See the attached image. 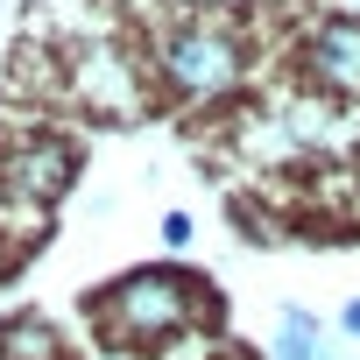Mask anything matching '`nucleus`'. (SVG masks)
Masks as SVG:
<instances>
[{"label":"nucleus","mask_w":360,"mask_h":360,"mask_svg":"<svg viewBox=\"0 0 360 360\" xmlns=\"http://www.w3.org/2000/svg\"><path fill=\"white\" fill-rule=\"evenodd\" d=\"M0 360H64V339L50 332V318L22 311V318L0 325Z\"/></svg>","instance_id":"5"},{"label":"nucleus","mask_w":360,"mask_h":360,"mask_svg":"<svg viewBox=\"0 0 360 360\" xmlns=\"http://www.w3.org/2000/svg\"><path fill=\"white\" fill-rule=\"evenodd\" d=\"M191 318H198V290L184 283V269H134V276H120L113 290L92 297V325H99L113 346L176 339Z\"/></svg>","instance_id":"2"},{"label":"nucleus","mask_w":360,"mask_h":360,"mask_svg":"<svg viewBox=\"0 0 360 360\" xmlns=\"http://www.w3.org/2000/svg\"><path fill=\"white\" fill-rule=\"evenodd\" d=\"M276 360H325V339H318L311 311L283 304V318H276Z\"/></svg>","instance_id":"6"},{"label":"nucleus","mask_w":360,"mask_h":360,"mask_svg":"<svg viewBox=\"0 0 360 360\" xmlns=\"http://www.w3.org/2000/svg\"><path fill=\"white\" fill-rule=\"evenodd\" d=\"M162 240L184 248V240H191V212H169V219H162Z\"/></svg>","instance_id":"7"},{"label":"nucleus","mask_w":360,"mask_h":360,"mask_svg":"<svg viewBox=\"0 0 360 360\" xmlns=\"http://www.w3.org/2000/svg\"><path fill=\"white\" fill-rule=\"evenodd\" d=\"M339 325H346V332H353V339H360V297H353V304H346V311H339Z\"/></svg>","instance_id":"8"},{"label":"nucleus","mask_w":360,"mask_h":360,"mask_svg":"<svg viewBox=\"0 0 360 360\" xmlns=\"http://www.w3.org/2000/svg\"><path fill=\"white\" fill-rule=\"evenodd\" d=\"M304 78L339 99H360V22L353 15H332L304 36Z\"/></svg>","instance_id":"3"},{"label":"nucleus","mask_w":360,"mask_h":360,"mask_svg":"<svg viewBox=\"0 0 360 360\" xmlns=\"http://www.w3.org/2000/svg\"><path fill=\"white\" fill-rule=\"evenodd\" d=\"M8 191L15 198H36V205H50L64 184H71V148L64 141H22L15 155H8Z\"/></svg>","instance_id":"4"},{"label":"nucleus","mask_w":360,"mask_h":360,"mask_svg":"<svg viewBox=\"0 0 360 360\" xmlns=\"http://www.w3.org/2000/svg\"><path fill=\"white\" fill-rule=\"evenodd\" d=\"M148 64H155V78H162L169 99H191V106H198V99H219V92L240 85L248 43H240V29L219 22V15H184V22L155 29Z\"/></svg>","instance_id":"1"}]
</instances>
